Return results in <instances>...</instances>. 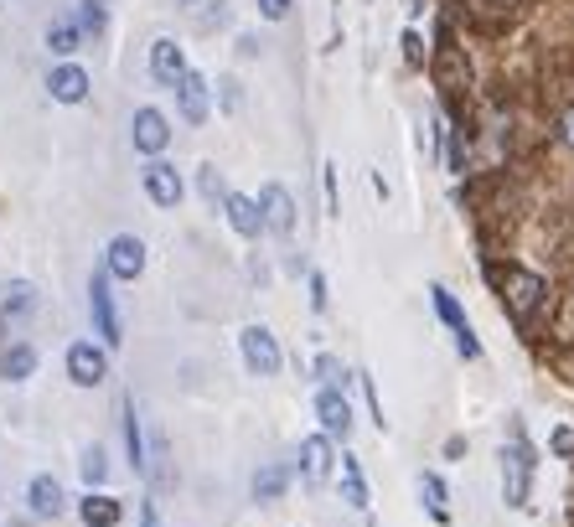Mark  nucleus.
Listing matches in <instances>:
<instances>
[{
    "label": "nucleus",
    "mask_w": 574,
    "mask_h": 527,
    "mask_svg": "<svg viewBox=\"0 0 574 527\" xmlns=\"http://www.w3.org/2000/svg\"><path fill=\"white\" fill-rule=\"evenodd\" d=\"M37 372V347H26V341H16V347H0V378L6 383H21Z\"/></svg>",
    "instance_id": "f3484780"
},
{
    "label": "nucleus",
    "mask_w": 574,
    "mask_h": 527,
    "mask_svg": "<svg viewBox=\"0 0 574 527\" xmlns=\"http://www.w3.org/2000/svg\"><path fill=\"white\" fill-rule=\"evenodd\" d=\"M228 223H233V233H244V238H259L264 233V212H259V202L254 197H244V192H228Z\"/></svg>",
    "instance_id": "2eb2a0df"
},
{
    "label": "nucleus",
    "mask_w": 574,
    "mask_h": 527,
    "mask_svg": "<svg viewBox=\"0 0 574 527\" xmlns=\"http://www.w3.org/2000/svg\"><path fill=\"white\" fill-rule=\"evenodd\" d=\"M176 104H181V119H187V124H202V119H207V78H202V73L181 78Z\"/></svg>",
    "instance_id": "dca6fc26"
},
{
    "label": "nucleus",
    "mask_w": 574,
    "mask_h": 527,
    "mask_svg": "<svg viewBox=\"0 0 574 527\" xmlns=\"http://www.w3.org/2000/svg\"><path fill=\"white\" fill-rule=\"evenodd\" d=\"M68 378L78 388H99L109 378V357L104 347H94V341H78V347H68Z\"/></svg>",
    "instance_id": "0eeeda50"
},
{
    "label": "nucleus",
    "mask_w": 574,
    "mask_h": 527,
    "mask_svg": "<svg viewBox=\"0 0 574 527\" xmlns=\"http://www.w3.org/2000/svg\"><path fill=\"white\" fill-rule=\"evenodd\" d=\"M342 496H347V507H368V481H362V465L357 455H342Z\"/></svg>",
    "instance_id": "5701e85b"
},
{
    "label": "nucleus",
    "mask_w": 574,
    "mask_h": 527,
    "mask_svg": "<svg viewBox=\"0 0 574 527\" xmlns=\"http://www.w3.org/2000/svg\"><path fill=\"white\" fill-rule=\"evenodd\" d=\"M202 197L207 202H228V186H223L218 166H202Z\"/></svg>",
    "instance_id": "cd10ccee"
},
{
    "label": "nucleus",
    "mask_w": 574,
    "mask_h": 527,
    "mask_svg": "<svg viewBox=\"0 0 574 527\" xmlns=\"http://www.w3.org/2000/svg\"><path fill=\"white\" fill-rule=\"evenodd\" d=\"M419 502H425V512H435V517H445V512H450V507H445V481H440L435 471L419 476Z\"/></svg>",
    "instance_id": "393cba45"
},
{
    "label": "nucleus",
    "mask_w": 574,
    "mask_h": 527,
    "mask_svg": "<svg viewBox=\"0 0 574 527\" xmlns=\"http://www.w3.org/2000/svg\"><path fill=\"white\" fill-rule=\"evenodd\" d=\"M130 140H135L140 155H161V150L171 145V124H166V114H161V109H135V119H130Z\"/></svg>",
    "instance_id": "6e6552de"
},
{
    "label": "nucleus",
    "mask_w": 574,
    "mask_h": 527,
    "mask_svg": "<svg viewBox=\"0 0 574 527\" xmlns=\"http://www.w3.org/2000/svg\"><path fill=\"white\" fill-rule=\"evenodd\" d=\"M125 450H130V465L145 471V434H140V419H135V398H125Z\"/></svg>",
    "instance_id": "b1692460"
},
{
    "label": "nucleus",
    "mask_w": 574,
    "mask_h": 527,
    "mask_svg": "<svg viewBox=\"0 0 574 527\" xmlns=\"http://www.w3.org/2000/svg\"><path fill=\"white\" fill-rule=\"evenodd\" d=\"M316 419H321V434L326 440H347L352 434V403L342 388H321L316 393Z\"/></svg>",
    "instance_id": "423d86ee"
},
{
    "label": "nucleus",
    "mask_w": 574,
    "mask_h": 527,
    "mask_svg": "<svg viewBox=\"0 0 574 527\" xmlns=\"http://www.w3.org/2000/svg\"><path fill=\"white\" fill-rule=\"evenodd\" d=\"M326 207L342 212V202H337V166H326Z\"/></svg>",
    "instance_id": "7c9ffc66"
},
{
    "label": "nucleus",
    "mask_w": 574,
    "mask_h": 527,
    "mask_svg": "<svg viewBox=\"0 0 574 527\" xmlns=\"http://www.w3.org/2000/svg\"><path fill=\"white\" fill-rule=\"evenodd\" d=\"M78 517H83L88 527H114L119 517H125V507H119L114 496H104V491H88L83 502H78Z\"/></svg>",
    "instance_id": "a211bd4d"
},
{
    "label": "nucleus",
    "mask_w": 574,
    "mask_h": 527,
    "mask_svg": "<svg viewBox=\"0 0 574 527\" xmlns=\"http://www.w3.org/2000/svg\"><path fill=\"white\" fill-rule=\"evenodd\" d=\"M554 450H559V455L574 450V434H569V429H554Z\"/></svg>",
    "instance_id": "72a5a7b5"
},
{
    "label": "nucleus",
    "mask_w": 574,
    "mask_h": 527,
    "mask_svg": "<svg viewBox=\"0 0 574 527\" xmlns=\"http://www.w3.org/2000/svg\"><path fill=\"white\" fill-rule=\"evenodd\" d=\"M88 310H94V326L104 336V347H119V310H114V295H109V269H94V279H88Z\"/></svg>",
    "instance_id": "20e7f679"
},
{
    "label": "nucleus",
    "mask_w": 574,
    "mask_h": 527,
    "mask_svg": "<svg viewBox=\"0 0 574 527\" xmlns=\"http://www.w3.org/2000/svg\"><path fill=\"white\" fill-rule=\"evenodd\" d=\"M569 367H574V357H569Z\"/></svg>",
    "instance_id": "58836bf2"
},
{
    "label": "nucleus",
    "mask_w": 574,
    "mask_h": 527,
    "mask_svg": "<svg viewBox=\"0 0 574 527\" xmlns=\"http://www.w3.org/2000/svg\"><path fill=\"white\" fill-rule=\"evenodd\" d=\"M290 6H295V0H259V16H264V21H285Z\"/></svg>",
    "instance_id": "c756f323"
},
{
    "label": "nucleus",
    "mask_w": 574,
    "mask_h": 527,
    "mask_svg": "<svg viewBox=\"0 0 574 527\" xmlns=\"http://www.w3.org/2000/svg\"><path fill=\"white\" fill-rule=\"evenodd\" d=\"M430 300H435V316H440V321H445L450 331H456V336H466V331H471V321H466V310L456 305V295H450L445 285H435V290H430Z\"/></svg>",
    "instance_id": "4be33fe9"
},
{
    "label": "nucleus",
    "mask_w": 574,
    "mask_h": 527,
    "mask_svg": "<svg viewBox=\"0 0 574 527\" xmlns=\"http://www.w3.org/2000/svg\"><path fill=\"white\" fill-rule=\"evenodd\" d=\"M559 140L574 150V104H569V109H564V119H559Z\"/></svg>",
    "instance_id": "2f4dec72"
},
{
    "label": "nucleus",
    "mask_w": 574,
    "mask_h": 527,
    "mask_svg": "<svg viewBox=\"0 0 574 527\" xmlns=\"http://www.w3.org/2000/svg\"><path fill=\"white\" fill-rule=\"evenodd\" d=\"M37 310V290L26 285V279H11L6 290H0V316L6 321H21V316H32Z\"/></svg>",
    "instance_id": "6ab92c4d"
},
{
    "label": "nucleus",
    "mask_w": 574,
    "mask_h": 527,
    "mask_svg": "<svg viewBox=\"0 0 574 527\" xmlns=\"http://www.w3.org/2000/svg\"><path fill=\"white\" fill-rule=\"evenodd\" d=\"M26 507H32V517H63V507H68L63 481L57 476H32V486H26Z\"/></svg>",
    "instance_id": "ddd939ff"
},
{
    "label": "nucleus",
    "mask_w": 574,
    "mask_h": 527,
    "mask_svg": "<svg viewBox=\"0 0 574 527\" xmlns=\"http://www.w3.org/2000/svg\"><path fill=\"white\" fill-rule=\"evenodd\" d=\"M0 341H6V316H0Z\"/></svg>",
    "instance_id": "e433bc0d"
},
{
    "label": "nucleus",
    "mask_w": 574,
    "mask_h": 527,
    "mask_svg": "<svg viewBox=\"0 0 574 527\" xmlns=\"http://www.w3.org/2000/svg\"><path fill=\"white\" fill-rule=\"evenodd\" d=\"M78 47H83V26H78V16H57V21L47 26V52L68 57V52H78Z\"/></svg>",
    "instance_id": "aec40b11"
},
{
    "label": "nucleus",
    "mask_w": 574,
    "mask_h": 527,
    "mask_svg": "<svg viewBox=\"0 0 574 527\" xmlns=\"http://www.w3.org/2000/svg\"><path fill=\"white\" fill-rule=\"evenodd\" d=\"M104 21H109V0H83V6H78V26H83V37H88V31L99 37Z\"/></svg>",
    "instance_id": "a878e982"
},
{
    "label": "nucleus",
    "mask_w": 574,
    "mask_h": 527,
    "mask_svg": "<svg viewBox=\"0 0 574 527\" xmlns=\"http://www.w3.org/2000/svg\"><path fill=\"white\" fill-rule=\"evenodd\" d=\"M181 6H192V0H181Z\"/></svg>",
    "instance_id": "4c0bfd02"
},
{
    "label": "nucleus",
    "mask_w": 574,
    "mask_h": 527,
    "mask_svg": "<svg viewBox=\"0 0 574 527\" xmlns=\"http://www.w3.org/2000/svg\"><path fill=\"white\" fill-rule=\"evenodd\" d=\"M140 527H161V517H156V502H145V507H140Z\"/></svg>",
    "instance_id": "c9c22d12"
},
{
    "label": "nucleus",
    "mask_w": 574,
    "mask_h": 527,
    "mask_svg": "<svg viewBox=\"0 0 574 527\" xmlns=\"http://www.w3.org/2000/svg\"><path fill=\"white\" fill-rule=\"evenodd\" d=\"M404 57H409V62H425V52H419V37H414V31L404 37Z\"/></svg>",
    "instance_id": "f704fd0d"
},
{
    "label": "nucleus",
    "mask_w": 574,
    "mask_h": 527,
    "mask_svg": "<svg viewBox=\"0 0 574 527\" xmlns=\"http://www.w3.org/2000/svg\"><path fill=\"white\" fill-rule=\"evenodd\" d=\"M140 181H145V197L156 202V207H176L181 202V176H176V166H166V161H150L145 171H140Z\"/></svg>",
    "instance_id": "9b49d317"
},
{
    "label": "nucleus",
    "mask_w": 574,
    "mask_h": 527,
    "mask_svg": "<svg viewBox=\"0 0 574 527\" xmlns=\"http://www.w3.org/2000/svg\"><path fill=\"white\" fill-rule=\"evenodd\" d=\"M78 471H83V481H88V486H104V476H109L104 450H99V445H94V450H83V465H78Z\"/></svg>",
    "instance_id": "bb28decb"
},
{
    "label": "nucleus",
    "mask_w": 574,
    "mask_h": 527,
    "mask_svg": "<svg viewBox=\"0 0 574 527\" xmlns=\"http://www.w3.org/2000/svg\"><path fill=\"white\" fill-rule=\"evenodd\" d=\"M311 305L326 310V279H321V274H311Z\"/></svg>",
    "instance_id": "473e14b6"
},
{
    "label": "nucleus",
    "mask_w": 574,
    "mask_h": 527,
    "mask_svg": "<svg viewBox=\"0 0 574 527\" xmlns=\"http://www.w3.org/2000/svg\"><path fill=\"white\" fill-rule=\"evenodd\" d=\"M316 372L326 378V388H337V383H347V372H342V362L337 357H316Z\"/></svg>",
    "instance_id": "c85d7f7f"
},
{
    "label": "nucleus",
    "mask_w": 574,
    "mask_h": 527,
    "mask_svg": "<svg viewBox=\"0 0 574 527\" xmlns=\"http://www.w3.org/2000/svg\"><path fill=\"white\" fill-rule=\"evenodd\" d=\"M533 491V445L523 440V424H512V445H502V502L528 507Z\"/></svg>",
    "instance_id": "f03ea898"
},
{
    "label": "nucleus",
    "mask_w": 574,
    "mask_h": 527,
    "mask_svg": "<svg viewBox=\"0 0 574 527\" xmlns=\"http://www.w3.org/2000/svg\"><path fill=\"white\" fill-rule=\"evenodd\" d=\"M238 352H244V362H249V372H259V378H275L280 372V341H275V331L269 326H244V336H238Z\"/></svg>",
    "instance_id": "7ed1b4c3"
},
{
    "label": "nucleus",
    "mask_w": 574,
    "mask_h": 527,
    "mask_svg": "<svg viewBox=\"0 0 574 527\" xmlns=\"http://www.w3.org/2000/svg\"><path fill=\"white\" fill-rule=\"evenodd\" d=\"M104 269H109V279H140L145 274V243L135 238V233H119L109 248H104Z\"/></svg>",
    "instance_id": "39448f33"
},
{
    "label": "nucleus",
    "mask_w": 574,
    "mask_h": 527,
    "mask_svg": "<svg viewBox=\"0 0 574 527\" xmlns=\"http://www.w3.org/2000/svg\"><path fill=\"white\" fill-rule=\"evenodd\" d=\"M187 57H181V47L171 37H156L150 42V78H156L161 88H181V78H187Z\"/></svg>",
    "instance_id": "1a4fd4ad"
},
{
    "label": "nucleus",
    "mask_w": 574,
    "mask_h": 527,
    "mask_svg": "<svg viewBox=\"0 0 574 527\" xmlns=\"http://www.w3.org/2000/svg\"><path fill=\"white\" fill-rule=\"evenodd\" d=\"M492 285L502 290V305H507V316H512V321H533V316H538V305L549 300V285H543V274L518 269V264L492 269Z\"/></svg>",
    "instance_id": "f257e3e1"
},
{
    "label": "nucleus",
    "mask_w": 574,
    "mask_h": 527,
    "mask_svg": "<svg viewBox=\"0 0 574 527\" xmlns=\"http://www.w3.org/2000/svg\"><path fill=\"white\" fill-rule=\"evenodd\" d=\"M47 93H52L57 104H83L88 99V73L78 68V62H63V68H52Z\"/></svg>",
    "instance_id": "4468645a"
},
{
    "label": "nucleus",
    "mask_w": 574,
    "mask_h": 527,
    "mask_svg": "<svg viewBox=\"0 0 574 527\" xmlns=\"http://www.w3.org/2000/svg\"><path fill=\"white\" fill-rule=\"evenodd\" d=\"M259 212H264V228L269 233H280V238L295 233V202H290V192H285L280 181H269L264 192H259Z\"/></svg>",
    "instance_id": "9d476101"
},
{
    "label": "nucleus",
    "mask_w": 574,
    "mask_h": 527,
    "mask_svg": "<svg viewBox=\"0 0 574 527\" xmlns=\"http://www.w3.org/2000/svg\"><path fill=\"white\" fill-rule=\"evenodd\" d=\"M285 486H290L285 465H264V471H254V502H280Z\"/></svg>",
    "instance_id": "412c9836"
},
{
    "label": "nucleus",
    "mask_w": 574,
    "mask_h": 527,
    "mask_svg": "<svg viewBox=\"0 0 574 527\" xmlns=\"http://www.w3.org/2000/svg\"><path fill=\"white\" fill-rule=\"evenodd\" d=\"M300 476H306V486H326V476H331V440L326 434H306V440H300Z\"/></svg>",
    "instance_id": "f8f14e48"
}]
</instances>
